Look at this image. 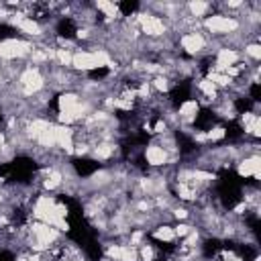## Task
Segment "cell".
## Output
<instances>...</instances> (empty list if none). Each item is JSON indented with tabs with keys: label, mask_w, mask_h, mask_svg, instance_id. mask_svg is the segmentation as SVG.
Segmentation results:
<instances>
[{
	"label": "cell",
	"mask_w": 261,
	"mask_h": 261,
	"mask_svg": "<svg viewBox=\"0 0 261 261\" xmlns=\"http://www.w3.org/2000/svg\"><path fill=\"white\" fill-rule=\"evenodd\" d=\"M143 161H145L151 169H163V167L167 165V161H169V155H167L155 141H151V143H147V145L143 147Z\"/></svg>",
	"instance_id": "2"
},
{
	"label": "cell",
	"mask_w": 261,
	"mask_h": 261,
	"mask_svg": "<svg viewBox=\"0 0 261 261\" xmlns=\"http://www.w3.org/2000/svg\"><path fill=\"white\" fill-rule=\"evenodd\" d=\"M234 165H237V175L239 177H243V179L253 177V181H259V171H261V157H259V153L245 155Z\"/></svg>",
	"instance_id": "1"
},
{
	"label": "cell",
	"mask_w": 261,
	"mask_h": 261,
	"mask_svg": "<svg viewBox=\"0 0 261 261\" xmlns=\"http://www.w3.org/2000/svg\"><path fill=\"white\" fill-rule=\"evenodd\" d=\"M149 237L153 241H157L159 245H173L175 243V234H173V224H157L151 228Z\"/></svg>",
	"instance_id": "3"
}]
</instances>
